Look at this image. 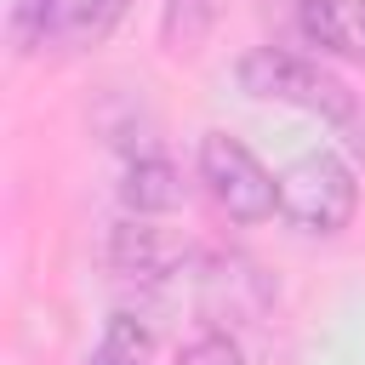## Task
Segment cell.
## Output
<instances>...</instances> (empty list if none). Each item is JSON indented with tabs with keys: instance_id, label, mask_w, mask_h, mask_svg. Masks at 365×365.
Instances as JSON below:
<instances>
[{
	"instance_id": "obj_1",
	"label": "cell",
	"mask_w": 365,
	"mask_h": 365,
	"mask_svg": "<svg viewBox=\"0 0 365 365\" xmlns=\"http://www.w3.org/2000/svg\"><path fill=\"white\" fill-rule=\"evenodd\" d=\"M354 211H359V182H354L342 154L314 148V154H297L279 171V217L297 234L331 240V234H342L354 222Z\"/></svg>"
},
{
	"instance_id": "obj_2",
	"label": "cell",
	"mask_w": 365,
	"mask_h": 365,
	"mask_svg": "<svg viewBox=\"0 0 365 365\" xmlns=\"http://www.w3.org/2000/svg\"><path fill=\"white\" fill-rule=\"evenodd\" d=\"M240 86L262 103H285V108H302V114H319L331 125H348L354 120V91L325 74L319 63L308 57H291V51H274V46H257L240 57Z\"/></svg>"
},
{
	"instance_id": "obj_3",
	"label": "cell",
	"mask_w": 365,
	"mask_h": 365,
	"mask_svg": "<svg viewBox=\"0 0 365 365\" xmlns=\"http://www.w3.org/2000/svg\"><path fill=\"white\" fill-rule=\"evenodd\" d=\"M200 182L234 222H268L279 211V177L228 131L200 137Z\"/></svg>"
},
{
	"instance_id": "obj_4",
	"label": "cell",
	"mask_w": 365,
	"mask_h": 365,
	"mask_svg": "<svg viewBox=\"0 0 365 365\" xmlns=\"http://www.w3.org/2000/svg\"><path fill=\"white\" fill-rule=\"evenodd\" d=\"M297 29L308 46L365 68V0H297Z\"/></svg>"
},
{
	"instance_id": "obj_5",
	"label": "cell",
	"mask_w": 365,
	"mask_h": 365,
	"mask_svg": "<svg viewBox=\"0 0 365 365\" xmlns=\"http://www.w3.org/2000/svg\"><path fill=\"white\" fill-rule=\"evenodd\" d=\"M177 240H165L160 228H143V222H120L114 228V245H108V262L120 279H137V285H160L171 268H177Z\"/></svg>"
},
{
	"instance_id": "obj_6",
	"label": "cell",
	"mask_w": 365,
	"mask_h": 365,
	"mask_svg": "<svg viewBox=\"0 0 365 365\" xmlns=\"http://www.w3.org/2000/svg\"><path fill=\"white\" fill-rule=\"evenodd\" d=\"M120 200H125V211H137V217H160V211H177V205L188 200V182H182V171H177L171 160L143 154V160L125 165Z\"/></svg>"
},
{
	"instance_id": "obj_7",
	"label": "cell",
	"mask_w": 365,
	"mask_h": 365,
	"mask_svg": "<svg viewBox=\"0 0 365 365\" xmlns=\"http://www.w3.org/2000/svg\"><path fill=\"white\" fill-rule=\"evenodd\" d=\"M131 0H63L57 23H51V46L57 51H86V46H103L114 34V23L125 17Z\"/></svg>"
},
{
	"instance_id": "obj_8",
	"label": "cell",
	"mask_w": 365,
	"mask_h": 365,
	"mask_svg": "<svg viewBox=\"0 0 365 365\" xmlns=\"http://www.w3.org/2000/svg\"><path fill=\"white\" fill-rule=\"evenodd\" d=\"M217 17H222V0H165V11H160L165 51H200L205 34L217 29Z\"/></svg>"
},
{
	"instance_id": "obj_9",
	"label": "cell",
	"mask_w": 365,
	"mask_h": 365,
	"mask_svg": "<svg viewBox=\"0 0 365 365\" xmlns=\"http://www.w3.org/2000/svg\"><path fill=\"white\" fill-rule=\"evenodd\" d=\"M148 354H154L148 325L137 314H114L103 325V342L91 348V365H148Z\"/></svg>"
},
{
	"instance_id": "obj_10",
	"label": "cell",
	"mask_w": 365,
	"mask_h": 365,
	"mask_svg": "<svg viewBox=\"0 0 365 365\" xmlns=\"http://www.w3.org/2000/svg\"><path fill=\"white\" fill-rule=\"evenodd\" d=\"M57 11H63V0H11V40H17V51H29L34 40H46L51 23H57Z\"/></svg>"
},
{
	"instance_id": "obj_11",
	"label": "cell",
	"mask_w": 365,
	"mask_h": 365,
	"mask_svg": "<svg viewBox=\"0 0 365 365\" xmlns=\"http://www.w3.org/2000/svg\"><path fill=\"white\" fill-rule=\"evenodd\" d=\"M177 365H245V354L228 331H200L177 348Z\"/></svg>"
},
{
	"instance_id": "obj_12",
	"label": "cell",
	"mask_w": 365,
	"mask_h": 365,
	"mask_svg": "<svg viewBox=\"0 0 365 365\" xmlns=\"http://www.w3.org/2000/svg\"><path fill=\"white\" fill-rule=\"evenodd\" d=\"M342 131H348V148H354V160H365V108H354V120H348Z\"/></svg>"
}]
</instances>
